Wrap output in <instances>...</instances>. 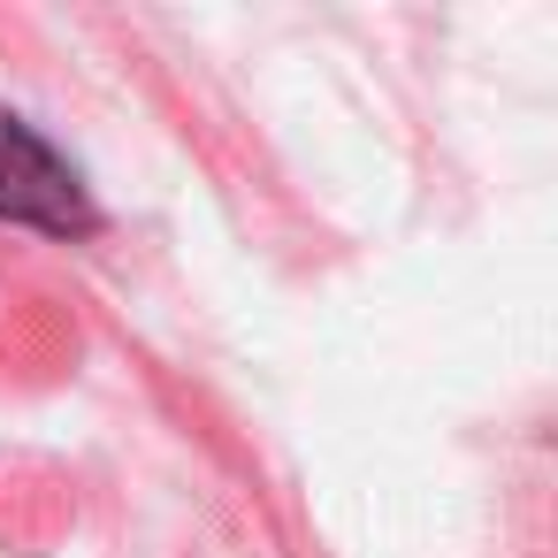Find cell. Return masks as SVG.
I'll return each instance as SVG.
<instances>
[{
    "label": "cell",
    "mask_w": 558,
    "mask_h": 558,
    "mask_svg": "<svg viewBox=\"0 0 558 558\" xmlns=\"http://www.w3.org/2000/svg\"><path fill=\"white\" fill-rule=\"evenodd\" d=\"M0 222H32L54 238H85L100 222L85 199V177L9 108H0Z\"/></svg>",
    "instance_id": "obj_1"
}]
</instances>
